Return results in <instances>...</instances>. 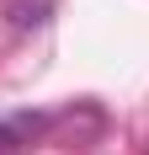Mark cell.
Wrapping results in <instances>:
<instances>
[{
  "label": "cell",
  "instance_id": "obj_1",
  "mask_svg": "<svg viewBox=\"0 0 149 155\" xmlns=\"http://www.w3.org/2000/svg\"><path fill=\"white\" fill-rule=\"evenodd\" d=\"M27 123L37 128V118H16V123H0V155H21V134Z\"/></svg>",
  "mask_w": 149,
  "mask_h": 155
}]
</instances>
